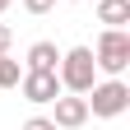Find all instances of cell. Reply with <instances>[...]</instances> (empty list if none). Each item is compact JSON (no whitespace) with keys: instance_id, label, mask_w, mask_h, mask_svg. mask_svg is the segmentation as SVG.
Wrapping results in <instances>:
<instances>
[{"instance_id":"7a4b0ae2","label":"cell","mask_w":130,"mask_h":130,"mask_svg":"<svg viewBox=\"0 0 130 130\" xmlns=\"http://www.w3.org/2000/svg\"><path fill=\"white\" fill-rule=\"evenodd\" d=\"M93 65L107 79H121L125 65H130V32L125 28H102V37H98V46H93Z\"/></svg>"},{"instance_id":"3957f363","label":"cell","mask_w":130,"mask_h":130,"mask_svg":"<svg viewBox=\"0 0 130 130\" xmlns=\"http://www.w3.org/2000/svg\"><path fill=\"white\" fill-rule=\"evenodd\" d=\"M84 102H88V116L111 121V116H121V111L130 107V84L125 79H102V84H93L84 93Z\"/></svg>"},{"instance_id":"6da1fadb","label":"cell","mask_w":130,"mask_h":130,"mask_svg":"<svg viewBox=\"0 0 130 130\" xmlns=\"http://www.w3.org/2000/svg\"><path fill=\"white\" fill-rule=\"evenodd\" d=\"M56 79L65 93H88L98 84V65H93V46H70L56 60Z\"/></svg>"},{"instance_id":"52a82bcc","label":"cell","mask_w":130,"mask_h":130,"mask_svg":"<svg viewBox=\"0 0 130 130\" xmlns=\"http://www.w3.org/2000/svg\"><path fill=\"white\" fill-rule=\"evenodd\" d=\"M98 23H107V28L130 23V0H98Z\"/></svg>"},{"instance_id":"ba28073f","label":"cell","mask_w":130,"mask_h":130,"mask_svg":"<svg viewBox=\"0 0 130 130\" xmlns=\"http://www.w3.org/2000/svg\"><path fill=\"white\" fill-rule=\"evenodd\" d=\"M19 74H23L19 60H9V51H5L0 56V88H19Z\"/></svg>"},{"instance_id":"5b68a950","label":"cell","mask_w":130,"mask_h":130,"mask_svg":"<svg viewBox=\"0 0 130 130\" xmlns=\"http://www.w3.org/2000/svg\"><path fill=\"white\" fill-rule=\"evenodd\" d=\"M51 107H56V130H79V125H88V102H84V93H60L51 98Z\"/></svg>"},{"instance_id":"9c48e42d","label":"cell","mask_w":130,"mask_h":130,"mask_svg":"<svg viewBox=\"0 0 130 130\" xmlns=\"http://www.w3.org/2000/svg\"><path fill=\"white\" fill-rule=\"evenodd\" d=\"M19 130H56V121H51V116H28Z\"/></svg>"},{"instance_id":"8fae6325","label":"cell","mask_w":130,"mask_h":130,"mask_svg":"<svg viewBox=\"0 0 130 130\" xmlns=\"http://www.w3.org/2000/svg\"><path fill=\"white\" fill-rule=\"evenodd\" d=\"M9 42H14V28H9V23H0V56L9 51Z\"/></svg>"},{"instance_id":"30bf717a","label":"cell","mask_w":130,"mask_h":130,"mask_svg":"<svg viewBox=\"0 0 130 130\" xmlns=\"http://www.w3.org/2000/svg\"><path fill=\"white\" fill-rule=\"evenodd\" d=\"M23 9L28 14H46V9H56V0H23Z\"/></svg>"},{"instance_id":"8992f818","label":"cell","mask_w":130,"mask_h":130,"mask_svg":"<svg viewBox=\"0 0 130 130\" xmlns=\"http://www.w3.org/2000/svg\"><path fill=\"white\" fill-rule=\"evenodd\" d=\"M56 60H60L56 42H32L28 46V70H56Z\"/></svg>"},{"instance_id":"4fadbf2b","label":"cell","mask_w":130,"mask_h":130,"mask_svg":"<svg viewBox=\"0 0 130 130\" xmlns=\"http://www.w3.org/2000/svg\"><path fill=\"white\" fill-rule=\"evenodd\" d=\"M70 5H79V0H70Z\"/></svg>"},{"instance_id":"7c38bea8","label":"cell","mask_w":130,"mask_h":130,"mask_svg":"<svg viewBox=\"0 0 130 130\" xmlns=\"http://www.w3.org/2000/svg\"><path fill=\"white\" fill-rule=\"evenodd\" d=\"M9 5H14V0H0V14H5V9H9Z\"/></svg>"},{"instance_id":"277c9868","label":"cell","mask_w":130,"mask_h":130,"mask_svg":"<svg viewBox=\"0 0 130 130\" xmlns=\"http://www.w3.org/2000/svg\"><path fill=\"white\" fill-rule=\"evenodd\" d=\"M19 93L28 98V102H51V98H60L65 88H60V79H56V70H23L19 74Z\"/></svg>"}]
</instances>
